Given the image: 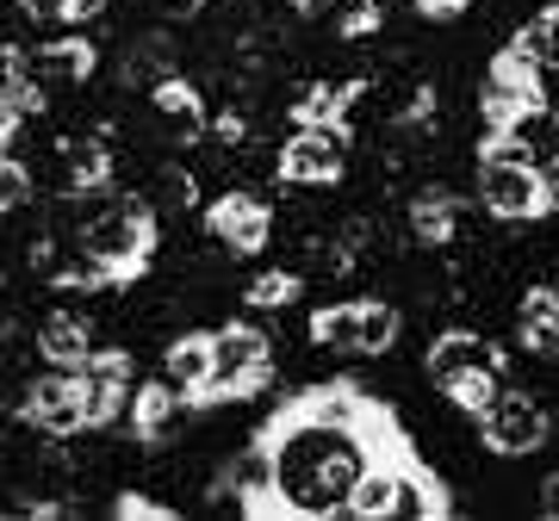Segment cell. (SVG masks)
I'll list each match as a JSON object with an SVG mask.
<instances>
[{
  "instance_id": "cell-1",
  "label": "cell",
  "mask_w": 559,
  "mask_h": 521,
  "mask_svg": "<svg viewBox=\"0 0 559 521\" xmlns=\"http://www.w3.org/2000/svg\"><path fill=\"white\" fill-rule=\"evenodd\" d=\"M261 441L274 453L280 516L318 521L348 509V490L385 447H399V428L355 391H318V398L286 403Z\"/></svg>"
},
{
  "instance_id": "cell-2",
  "label": "cell",
  "mask_w": 559,
  "mask_h": 521,
  "mask_svg": "<svg viewBox=\"0 0 559 521\" xmlns=\"http://www.w3.org/2000/svg\"><path fill=\"white\" fill-rule=\"evenodd\" d=\"M559 199V181L547 174V168H535V161L522 156L510 137H485L479 149V205L491 211L498 223H535L547 218Z\"/></svg>"
},
{
  "instance_id": "cell-3",
  "label": "cell",
  "mask_w": 559,
  "mask_h": 521,
  "mask_svg": "<svg viewBox=\"0 0 559 521\" xmlns=\"http://www.w3.org/2000/svg\"><path fill=\"white\" fill-rule=\"evenodd\" d=\"M423 366H429V385L448 403H460L466 416H479L503 385V348L491 336H479V329H441L429 341Z\"/></svg>"
},
{
  "instance_id": "cell-4",
  "label": "cell",
  "mask_w": 559,
  "mask_h": 521,
  "mask_svg": "<svg viewBox=\"0 0 559 521\" xmlns=\"http://www.w3.org/2000/svg\"><path fill=\"white\" fill-rule=\"evenodd\" d=\"M267 379H274V348H267V336H261L255 323H224L218 336H212V379H205L200 410L230 403V398H255Z\"/></svg>"
},
{
  "instance_id": "cell-5",
  "label": "cell",
  "mask_w": 559,
  "mask_h": 521,
  "mask_svg": "<svg viewBox=\"0 0 559 521\" xmlns=\"http://www.w3.org/2000/svg\"><path fill=\"white\" fill-rule=\"evenodd\" d=\"M348 174V124L342 119H305L280 143V181L286 186H336Z\"/></svg>"
},
{
  "instance_id": "cell-6",
  "label": "cell",
  "mask_w": 559,
  "mask_h": 521,
  "mask_svg": "<svg viewBox=\"0 0 559 521\" xmlns=\"http://www.w3.org/2000/svg\"><path fill=\"white\" fill-rule=\"evenodd\" d=\"M479 435H485L491 453H503V460H528V453H540L547 435H554V410L540 398H528V391L498 385V398L479 410Z\"/></svg>"
},
{
  "instance_id": "cell-7",
  "label": "cell",
  "mask_w": 559,
  "mask_h": 521,
  "mask_svg": "<svg viewBox=\"0 0 559 521\" xmlns=\"http://www.w3.org/2000/svg\"><path fill=\"white\" fill-rule=\"evenodd\" d=\"M20 416L32 422V428H44V441H69V435H81V428H87V410H81L75 373L57 366V373L32 379L25 385V398H20Z\"/></svg>"
},
{
  "instance_id": "cell-8",
  "label": "cell",
  "mask_w": 559,
  "mask_h": 521,
  "mask_svg": "<svg viewBox=\"0 0 559 521\" xmlns=\"http://www.w3.org/2000/svg\"><path fill=\"white\" fill-rule=\"evenodd\" d=\"M205 237L218 242L224 255H261L267 237H274V211L255 199V193H224L205 211Z\"/></svg>"
},
{
  "instance_id": "cell-9",
  "label": "cell",
  "mask_w": 559,
  "mask_h": 521,
  "mask_svg": "<svg viewBox=\"0 0 559 521\" xmlns=\"http://www.w3.org/2000/svg\"><path fill=\"white\" fill-rule=\"evenodd\" d=\"M75 385H81V410H87V428H106L112 416H124V398H131V354H87L75 366Z\"/></svg>"
},
{
  "instance_id": "cell-10",
  "label": "cell",
  "mask_w": 559,
  "mask_h": 521,
  "mask_svg": "<svg viewBox=\"0 0 559 521\" xmlns=\"http://www.w3.org/2000/svg\"><path fill=\"white\" fill-rule=\"evenodd\" d=\"M411 453H399V447H385L380 460L360 472V484L348 490V509L342 516L355 521H380V516H399V490H404V472H411Z\"/></svg>"
},
{
  "instance_id": "cell-11",
  "label": "cell",
  "mask_w": 559,
  "mask_h": 521,
  "mask_svg": "<svg viewBox=\"0 0 559 521\" xmlns=\"http://www.w3.org/2000/svg\"><path fill=\"white\" fill-rule=\"evenodd\" d=\"M498 137H510L522 156L535 161V168H547V174L559 181V106H554V100L522 106L516 119H503V124H498Z\"/></svg>"
},
{
  "instance_id": "cell-12",
  "label": "cell",
  "mask_w": 559,
  "mask_h": 521,
  "mask_svg": "<svg viewBox=\"0 0 559 521\" xmlns=\"http://www.w3.org/2000/svg\"><path fill=\"white\" fill-rule=\"evenodd\" d=\"M162 379L175 385L187 410H200L205 398V379H212V336H180L168 341V354H162Z\"/></svg>"
},
{
  "instance_id": "cell-13",
  "label": "cell",
  "mask_w": 559,
  "mask_h": 521,
  "mask_svg": "<svg viewBox=\"0 0 559 521\" xmlns=\"http://www.w3.org/2000/svg\"><path fill=\"white\" fill-rule=\"evenodd\" d=\"M38 354H44V366H69V373H75V366L94 354V329H87L75 311H50V317L38 323Z\"/></svg>"
},
{
  "instance_id": "cell-14",
  "label": "cell",
  "mask_w": 559,
  "mask_h": 521,
  "mask_svg": "<svg viewBox=\"0 0 559 521\" xmlns=\"http://www.w3.org/2000/svg\"><path fill=\"white\" fill-rule=\"evenodd\" d=\"M516 50L535 62V69H540V87L554 94V87H559V7H547V13H535V20L522 25V32H516Z\"/></svg>"
},
{
  "instance_id": "cell-15",
  "label": "cell",
  "mask_w": 559,
  "mask_h": 521,
  "mask_svg": "<svg viewBox=\"0 0 559 521\" xmlns=\"http://www.w3.org/2000/svg\"><path fill=\"white\" fill-rule=\"evenodd\" d=\"M522 348L559 361V286H535L522 299Z\"/></svg>"
},
{
  "instance_id": "cell-16",
  "label": "cell",
  "mask_w": 559,
  "mask_h": 521,
  "mask_svg": "<svg viewBox=\"0 0 559 521\" xmlns=\"http://www.w3.org/2000/svg\"><path fill=\"white\" fill-rule=\"evenodd\" d=\"M454 230H460V199L454 193H441V186H429V193H417L411 199V237L417 242H454Z\"/></svg>"
},
{
  "instance_id": "cell-17",
  "label": "cell",
  "mask_w": 559,
  "mask_h": 521,
  "mask_svg": "<svg viewBox=\"0 0 559 521\" xmlns=\"http://www.w3.org/2000/svg\"><path fill=\"white\" fill-rule=\"evenodd\" d=\"M311 341L330 354H360V304H323L311 317Z\"/></svg>"
},
{
  "instance_id": "cell-18",
  "label": "cell",
  "mask_w": 559,
  "mask_h": 521,
  "mask_svg": "<svg viewBox=\"0 0 559 521\" xmlns=\"http://www.w3.org/2000/svg\"><path fill=\"white\" fill-rule=\"evenodd\" d=\"M399 329H404V317L385 299H360V354H385L399 341Z\"/></svg>"
},
{
  "instance_id": "cell-19",
  "label": "cell",
  "mask_w": 559,
  "mask_h": 521,
  "mask_svg": "<svg viewBox=\"0 0 559 521\" xmlns=\"http://www.w3.org/2000/svg\"><path fill=\"white\" fill-rule=\"evenodd\" d=\"M299 274L293 267H274V274H255V280L242 286V299H249V311H280V304L299 299Z\"/></svg>"
},
{
  "instance_id": "cell-20",
  "label": "cell",
  "mask_w": 559,
  "mask_h": 521,
  "mask_svg": "<svg viewBox=\"0 0 559 521\" xmlns=\"http://www.w3.org/2000/svg\"><path fill=\"white\" fill-rule=\"evenodd\" d=\"M25 199H32V174L13 156H0V218H13Z\"/></svg>"
},
{
  "instance_id": "cell-21",
  "label": "cell",
  "mask_w": 559,
  "mask_h": 521,
  "mask_svg": "<svg viewBox=\"0 0 559 521\" xmlns=\"http://www.w3.org/2000/svg\"><path fill=\"white\" fill-rule=\"evenodd\" d=\"M124 521H175V509L168 502H156V497H138V490H124L119 502H112Z\"/></svg>"
},
{
  "instance_id": "cell-22",
  "label": "cell",
  "mask_w": 559,
  "mask_h": 521,
  "mask_svg": "<svg viewBox=\"0 0 559 521\" xmlns=\"http://www.w3.org/2000/svg\"><path fill=\"white\" fill-rule=\"evenodd\" d=\"M466 0H417V13L423 20H448V13H460Z\"/></svg>"
},
{
  "instance_id": "cell-23",
  "label": "cell",
  "mask_w": 559,
  "mask_h": 521,
  "mask_svg": "<svg viewBox=\"0 0 559 521\" xmlns=\"http://www.w3.org/2000/svg\"><path fill=\"white\" fill-rule=\"evenodd\" d=\"M100 7H106V0H69V13H62V20H69V25H81V20H94Z\"/></svg>"
}]
</instances>
